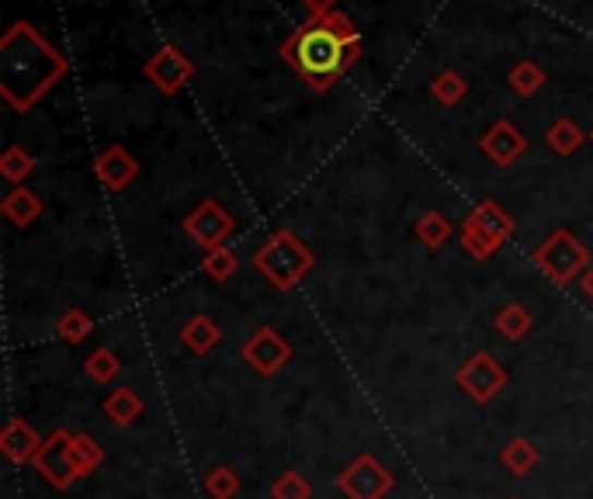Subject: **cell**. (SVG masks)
<instances>
[{
	"instance_id": "obj_1",
	"label": "cell",
	"mask_w": 593,
	"mask_h": 499,
	"mask_svg": "<svg viewBox=\"0 0 593 499\" xmlns=\"http://www.w3.org/2000/svg\"><path fill=\"white\" fill-rule=\"evenodd\" d=\"M281 60L305 87L323 94L361 60V32L343 11L310 17L281 42Z\"/></svg>"
},
{
	"instance_id": "obj_2",
	"label": "cell",
	"mask_w": 593,
	"mask_h": 499,
	"mask_svg": "<svg viewBox=\"0 0 593 499\" xmlns=\"http://www.w3.org/2000/svg\"><path fill=\"white\" fill-rule=\"evenodd\" d=\"M70 73V60L28 22L0 35V98L11 111H32Z\"/></svg>"
},
{
	"instance_id": "obj_3",
	"label": "cell",
	"mask_w": 593,
	"mask_h": 499,
	"mask_svg": "<svg viewBox=\"0 0 593 499\" xmlns=\"http://www.w3.org/2000/svg\"><path fill=\"white\" fill-rule=\"evenodd\" d=\"M254 267L264 275V281L278 292H292L299 281L316 267V254L305 246L292 229H278L267 236V243L254 254Z\"/></svg>"
},
{
	"instance_id": "obj_4",
	"label": "cell",
	"mask_w": 593,
	"mask_h": 499,
	"mask_svg": "<svg viewBox=\"0 0 593 499\" xmlns=\"http://www.w3.org/2000/svg\"><path fill=\"white\" fill-rule=\"evenodd\" d=\"M590 249L569 233V229H556L538 249H534V267L556 284H569L590 271Z\"/></svg>"
},
{
	"instance_id": "obj_5",
	"label": "cell",
	"mask_w": 593,
	"mask_h": 499,
	"mask_svg": "<svg viewBox=\"0 0 593 499\" xmlns=\"http://www.w3.org/2000/svg\"><path fill=\"white\" fill-rule=\"evenodd\" d=\"M507 368L489 351H475L462 368L455 372V386L462 389L475 406H489V402L507 389Z\"/></svg>"
},
{
	"instance_id": "obj_6",
	"label": "cell",
	"mask_w": 593,
	"mask_h": 499,
	"mask_svg": "<svg viewBox=\"0 0 593 499\" xmlns=\"http://www.w3.org/2000/svg\"><path fill=\"white\" fill-rule=\"evenodd\" d=\"M396 486L392 472L375 454H358L354 462L337 475V489L348 499H386Z\"/></svg>"
},
{
	"instance_id": "obj_7",
	"label": "cell",
	"mask_w": 593,
	"mask_h": 499,
	"mask_svg": "<svg viewBox=\"0 0 593 499\" xmlns=\"http://www.w3.org/2000/svg\"><path fill=\"white\" fill-rule=\"evenodd\" d=\"M35 472L46 478L52 489H70L76 478V468H73V434L70 430H56L43 440V448L35 454Z\"/></svg>"
},
{
	"instance_id": "obj_8",
	"label": "cell",
	"mask_w": 593,
	"mask_h": 499,
	"mask_svg": "<svg viewBox=\"0 0 593 499\" xmlns=\"http://www.w3.org/2000/svg\"><path fill=\"white\" fill-rule=\"evenodd\" d=\"M143 73H146V81L157 87L160 94L174 98V94H181L191 81H195V63L187 60L184 49L164 46V49H157V52L149 56Z\"/></svg>"
},
{
	"instance_id": "obj_9",
	"label": "cell",
	"mask_w": 593,
	"mask_h": 499,
	"mask_svg": "<svg viewBox=\"0 0 593 499\" xmlns=\"http://www.w3.org/2000/svg\"><path fill=\"white\" fill-rule=\"evenodd\" d=\"M184 233L195 240L205 254L208 249L222 246L229 236L237 233V219L226 212V208L216 198H205L202 205H195V212H187L184 219Z\"/></svg>"
},
{
	"instance_id": "obj_10",
	"label": "cell",
	"mask_w": 593,
	"mask_h": 499,
	"mask_svg": "<svg viewBox=\"0 0 593 499\" xmlns=\"http://www.w3.org/2000/svg\"><path fill=\"white\" fill-rule=\"evenodd\" d=\"M240 357L251 364L261 378H275L285 364L292 361V343L278 330H271V326H261V330L240 348Z\"/></svg>"
},
{
	"instance_id": "obj_11",
	"label": "cell",
	"mask_w": 593,
	"mask_h": 499,
	"mask_svg": "<svg viewBox=\"0 0 593 499\" xmlns=\"http://www.w3.org/2000/svg\"><path fill=\"white\" fill-rule=\"evenodd\" d=\"M480 149L486 153V157L496 163V167H510V163H518L521 160V153L528 149V139H524V132L500 119V122H493L486 132H483V139H480Z\"/></svg>"
},
{
	"instance_id": "obj_12",
	"label": "cell",
	"mask_w": 593,
	"mask_h": 499,
	"mask_svg": "<svg viewBox=\"0 0 593 499\" xmlns=\"http://www.w3.org/2000/svg\"><path fill=\"white\" fill-rule=\"evenodd\" d=\"M94 174H98V181L108 187V191H125L132 181L140 178V163H136V157L125 149V146H105L101 153H98V160H94Z\"/></svg>"
},
{
	"instance_id": "obj_13",
	"label": "cell",
	"mask_w": 593,
	"mask_h": 499,
	"mask_svg": "<svg viewBox=\"0 0 593 499\" xmlns=\"http://www.w3.org/2000/svg\"><path fill=\"white\" fill-rule=\"evenodd\" d=\"M38 448H43V437H38V430L28 424V419L11 416L4 434H0V451H4L8 462L11 465H28V462H35Z\"/></svg>"
},
{
	"instance_id": "obj_14",
	"label": "cell",
	"mask_w": 593,
	"mask_h": 499,
	"mask_svg": "<svg viewBox=\"0 0 593 499\" xmlns=\"http://www.w3.org/2000/svg\"><path fill=\"white\" fill-rule=\"evenodd\" d=\"M0 212H4V219H8L11 226L28 229V226H35L38 219H43L46 205H43V198L35 195V191H28V187H14L11 195H8L4 202H0Z\"/></svg>"
},
{
	"instance_id": "obj_15",
	"label": "cell",
	"mask_w": 593,
	"mask_h": 499,
	"mask_svg": "<svg viewBox=\"0 0 593 499\" xmlns=\"http://www.w3.org/2000/svg\"><path fill=\"white\" fill-rule=\"evenodd\" d=\"M219 340H222V330L216 326V319H213V316H205V313L191 316V319L184 322V330H181V343H184V348H187L191 354H198V357L213 354V351L219 348Z\"/></svg>"
},
{
	"instance_id": "obj_16",
	"label": "cell",
	"mask_w": 593,
	"mask_h": 499,
	"mask_svg": "<svg viewBox=\"0 0 593 499\" xmlns=\"http://www.w3.org/2000/svg\"><path fill=\"white\" fill-rule=\"evenodd\" d=\"M101 410H105V416L111 419L114 427H132L136 419L146 413V402L132 392L129 386H122V389H114L105 402H101Z\"/></svg>"
},
{
	"instance_id": "obj_17",
	"label": "cell",
	"mask_w": 593,
	"mask_h": 499,
	"mask_svg": "<svg viewBox=\"0 0 593 499\" xmlns=\"http://www.w3.org/2000/svg\"><path fill=\"white\" fill-rule=\"evenodd\" d=\"M472 219L480 222L489 236L500 240V243H507V240L513 236V229H518V226H513V219H510L507 208H504L500 202H493V198H486V202L475 205V208H472Z\"/></svg>"
},
{
	"instance_id": "obj_18",
	"label": "cell",
	"mask_w": 593,
	"mask_h": 499,
	"mask_svg": "<svg viewBox=\"0 0 593 499\" xmlns=\"http://www.w3.org/2000/svg\"><path fill=\"white\" fill-rule=\"evenodd\" d=\"M500 462H504V468H507L510 475L524 478L528 472L538 468V462H542V451L534 448L528 437H513L510 445L500 451Z\"/></svg>"
},
{
	"instance_id": "obj_19",
	"label": "cell",
	"mask_w": 593,
	"mask_h": 499,
	"mask_svg": "<svg viewBox=\"0 0 593 499\" xmlns=\"http://www.w3.org/2000/svg\"><path fill=\"white\" fill-rule=\"evenodd\" d=\"M583 139H590V136H583V129L577 122H569V119H556L545 132V143H548L552 153H556V157H572V153L583 146Z\"/></svg>"
},
{
	"instance_id": "obj_20",
	"label": "cell",
	"mask_w": 593,
	"mask_h": 499,
	"mask_svg": "<svg viewBox=\"0 0 593 499\" xmlns=\"http://www.w3.org/2000/svg\"><path fill=\"white\" fill-rule=\"evenodd\" d=\"M500 246H504V243L496 240V236H489L486 229H483L480 222H475L472 216L462 222V249H465V254H469L472 260H489Z\"/></svg>"
},
{
	"instance_id": "obj_21",
	"label": "cell",
	"mask_w": 593,
	"mask_h": 499,
	"mask_svg": "<svg viewBox=\"0 0 593 499\" xmlns=\"http://www.w3.org/2000/svg\"><path fill=\"white\" fill-rule=\"evenodd\" d=\"M465 94H469V84H465V76L462 73H455V70H441L431 81V98L437 105H445V108H455V105H462L465 101Z\"/></svg>"
},
{
	"instance_id": "obj_22",
	"label": "cell",
	"mask_w": 593,
	"mask_h": 499,
	"mask_svg": "<svg viewBox=\"0 0 593 499\" xmlns=\"http://www.w3.org/2000/svg\"><path fill=\"white\" fill-rule=\"evenodd\" d=\"M507 84L513 87V94H521V98H534V94L545 87V70L534 60H521L507 73Z\"/></svg>"
},
{
	"instance_id": "obj_23",
	"label": "cell",
	"mask_w": 593,
	"mask_h": 499,
	"mask_svg": "<svg viewBox=\"0 0 593 499\" xmlns=\"http://www.w3.org/2000/svg\"><path fill=\"white\" fill-rule=\"evenodd\" d=\"M413 233H416V240L424 243L427 249H437V246H445L448 240H451V222L441 216V212H424L416 219V226H413Z\"/></svg>"
},
{
	"instance_id": "obj_24",
	"label": "cell",
	"mask_w": 593,
	"mask_h": 499,
	"mask_svg": "<svg viewBox=\"0 0 593 499\" xmlns=\"http://www.w3.org/2000/svg\"><path fill=\"white\" fill-rule=\"evenodd\" d=\"M0 174H4L14 187H22L35 174V157L22 146H8L4 157H0Z\"/></svg>"
},
{
	"instance_id": "obj_25",
	"label": "cell",
	"mask_w": 593,
	"mask_h": 499,
	"mask_svg": "<svg viewBox=\"0 0 593 499\" xmlns=\"http://www.w3.org/2000/svg\"><path fill=\"white\" fill-rule=\"evenodd\" d=\"M84 372L90 381H98V386H111V378L122 375V361L111 348H98V351H90V357L84 361Z\"/></svg>"
},
{
	"instance_id": "obj_26",
	"label": "cell",
	"mask_w": 593,
	"mask_h": 499,
	"mask_svg": "<svg viewBox=\"0 0 593 499\" xmlns=\"http://www.w3.org/2000/svg\"><path fill=\"white\" fill-rule=\"evenodd\" d=\"M531 326H534L531 313L518 302H510V305H504L500 313H496V330H500L507 340H524L531 333Z\"/></svg>"
},
{
	"instance_id": "obj_27",
	"label": "cell",
	"mask_w": 593,
	"mask_h": 499,
	"mask_svg": "<svg viewBox=\"0 0 593 499\" xmlns=\"http://www.w3.org/2000/svg\"><path fill=\"white\" fill-rule=\"evenodd\" d=\"M105 462V451L94 437L87 434H73V468L81 478H87L94 468H98Z\"/></svg>"
},
{
	"instance_id": "obj_28",
	"label": "cell",
	"mask_w": 593,
	"mask_h": 499,
	"mask_svg": "<svg viewBox=\"0 0 593 499\" xmlns=\"http://www.w3.org/2000/svg\"><path fill=\"white\" fill-rule=\"evenodd\" d=\"M56 333H60L66 343H84L90 333H94V319L84 313V309H76V305H70V309L56 319Z\"/></svg>"
},
{
	"instance_id": "obj_29",
	"label": "cell",
	"mask_w": 593,
	"mask_h": 499,
	"mask_svg": "<svg viewBox=\"0 0 593 499\" xmlns=\"http://www.w3.org/2000/svg\"><path fill=\"white\" fill-rule=\"evenodd\" d=\"M202 271L213 281H229L240 271V257L233 254V249L216 246V249H208V254L202 257Z\"/></svg>"
},
{
	"instance_id": "obj_30",
	"label": "cell",
	"mask_w": 593,
	"mask_h": 499,
	"mask_svg": "<svg viewBox=\"0 0 593 499\" xmlns=\"http://www.w3.org/2000/svg\"><path fill=\"white\" fill-rule=\"evenodd\" d=\"M205 492L213 499H233L240 492V475L229 465H216L205 475Z\"/></svg>"
},
{
	"instance_id": "obj_31",
	"label": "cell",
	"mask_w": 593,
	"mask_h": 499,
	"mask_svg": "<svg viewBox=\"0 0 593 499\" xmlns=\"http://www.w3.org/2000/svg\"><path fill=\"white\" fill-rule=\"evenodd\" d=\"M271 499H313V486L305 483V475L289 468V472H281L278 483L271 486Z\"/></svg>"
},
{
	"instance_id": "obj_32",
	"label": "cell",
	"mask_w": 593,
	"mask_h": 499,
	"mask_svg": "<svg viewBox=\"0 0 593 499\" xmlns=\"http://www.w3.org/2000/svg\"><path fill=\"white\" fill-rule=\"evenodd\" d=\"M299 4L310 11V17H323V14L337 11V0H299Z\"/></svg>"
},
{
	"instance_id": "obj_33",
	"label": "cell",
	"mask_w": 593,
	"mask_h": 499,
	"mask_svg": "<svg viewBox=\"0 0 593 499\" xmlns=\"http://www.w3.org/2000/svg\"><path fill=\"white\" fill-rule=\"evenodd\" d=\"M580 281H583V292H586V299L593 302V264H590V271H586Z\"/></svg>"
},
{
	"instance_id": "obj_34",
	"label": "cell",
	"mask_w": 593,
	"mask_h": 499,
	"mask_svg": "<svg viewBox=\"0 0 593 499\" xmlns=\"http://www.w3.org/2000/svg\"><path fill=\"white\" fill-rule=\"evenodd\" d=\"M590 143H593V129H590Z\"/></svg>"
},
{
	"instance_id": "obj_35",
	"label": "cell",
	"mask_w": 593,
	"mask_h": 499,
	"mask_svg": "<svg viewBox=\"0 0 593 499\" xmlns=\"http://www.w3.org/2000/svg\"><path fill=\"white\" fill-rule=\"evenodd\" d=\"M510 499H521V496H510Z\"/></svg>"
}]
</instances>
